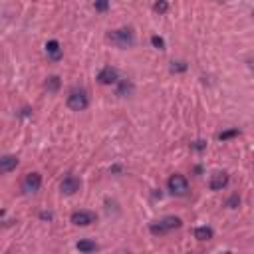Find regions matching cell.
Returning a JSON list of instances; mask_svg holds the SVG:
<instances>
[{
	"label": "cell",
	"mask_w": 254,
	"mask_h": 254,
	"mask_svg": "<svg viewBox=\"0 0 254 254\" xmlns=\"http://www.w3.org/2000/svg\"><path fill=\"white\" fill-rule=\"evenodd\" d=\"M238 202H240V196H238V194H232V196L226 200V206H230V208H236V206H238Z\"/></svg>",
	"instance_id": "d6986e66"
},
{
	"label": "cell",
	"mask_w": 254,
	"mask_h": 254,
	"mask_svg": "<svg viewBox=\"0 0 254 254\" xmlns=\"http://www.w3.org/2000/svg\"><path fill=\"white\" fill-rule=\"evenodd\" d=\"M107 6H109V2H107V0H95V10L103 12V10H107Z\"/></svg>",
	"instance_id": "ffe728a7"
},
{
	"label": "cell",
	"mask_w": 254,
	"mask_h": 254,
	"mask_svg": "<svg viewBox=\"0 0 254 254\" xmlns=\"http://www.w3.org/2000/svg\"><path fill=\"white\" fill-rule=\"evenodd\" d=\"M77 250H81V252H93V250H97V244L91 242V240H79L77 242Z\"/></svg>",
	"instance_id": "5bb4252c"
},
{
	"label": "cell",
	"mask_w": 254,
	"mask_h": 254,
	"mask_svg": "<svg viewBox=\"0 0 254 254\" xmlns=\"http://www.w3.org/2000/svg\"><path fill=\"white\" fill-rule=\"evenodd\" d=\"M16 167H18V157H14V155L0 157V175H6L10 171H14Z\"/></svg>",
	"instance_id": "30bf717a"
},
{
	"label": "cell",
	"mask_w": 254,
	"mask_h": 254,
	"mask_svg": "<svg viewBox=\"0 0 254 254\" xmlns=\"http://www.w3.org/2000/svg\"><path fill=\"white\" fill-rule=\"evenodd\" d=\"M133 91V83L127 81V79H121L119 81V87H117V95H127Z\"/></svg>",
	"instance_id": "4fadbf2b"
},
{
	"label": "cell",
	"mask_w": 254,
	"mask_h": 254,
	"mask_svg": "<svg viewBox=\"0 0 254 254\" xmlns=\"http://www.w3.org/2000/svg\"><path fill=\"white\" fill-rule=\"evenodd\" d=\"M46 87H48V91H58V87H60V77H58V75H52V77L48 79Z\"/></svg>",
	"instance_id": "9a60e30c"
},
{
	"label": "cell",
	"mask_w": 254,
	"mask_h": 254,
	"mask_svg": "<svg viewBox=\"0 0 254 254\" xmlns=\"http://www.w3.org/2000/svg\"><path fill=\"white\" fill-rule=\"evenodd\" d=\"M236 135H240V131H238V129H228V131H222V133L218 135V139H220V141H226V139L236 137Z\"/></svg>",
	"instance_id": "2e32d148"
},
{
	"label": "cell",
	"mask_w": 254,
	"mask_h": 254,
	"mask_svg": "<svg viewBox=\"0 0 254 254\" xmlns=\"http://www.w3.org/2000/svg\"><path fill=\"white\" fill-rule=\"evenodd\" d=\"M167 187H169V190H171L173 194H177V196H185V194L189 192V181H187L183 175H179V173H175V175L169 177Z\"/></svg>",
	"instance_id": "277c9868"
},
{
	"label": "cell",
	"mask_w": 254,
	"mask_h": 254,
	"mask_svg": "<svg viewBox=\"0 0 254 254\" xmlns=\"http://www.w3.org/2000/svg\"><path fill=\"white\" fill-rule=\"evenodd\" d=\"M46 54L54 60V62H58L60 58H62V48H60V42L58 40H50L48 44H46Z\"/></svg>",
	"instance_id": "8fae6325"
},
{
	"label": "cell",
	"mask_w": 254,
	"mask_h": 254,
	"mask_svg": "<svg viewBox=\"0 0 254 254\" xmlns=\"http://www.w3.org/2000/svg\"><path fill=\"white\" fill-rule=\"evenodd\" d=\"M210 189L212 190H220V189H224L226 185H228V175L224 173V171H216L212 177H210Z\"/></svg>",
	"instance_id": "9c48e42d"
},
{
	"label": "cell",
	"mask_w": 254,
	"mask_h": 254,
	"mask_svg": "<svg viewBox=\"0 0 254 254\" xmlns=\"http://www.w3.org/2000/svg\"><path fill=\"white\" fill-rule=\"evenodd\" d=\"M194 238L196 240H210L212 238V228H208V226H196L194 228Z\"/></svg>",
	"instance_id": "7c38bea8"
},
{
	"label": "cell",
	"mask_w": 254,
	"mask_h": 254,
	"mask_svg": "<svg viewBox=\"0 0 254 254\" xmlns=\"http://www.w3.org/2000/svg\"><path fill=\"white\" fill-rule=\"evenodd\" d=\"M95 214L93 212H89V210H77V212H73L71 214V222L75 224V226H87V224H91V222H95Z\"/></svg>",
	"instance_id": "52a82bcc"
},
{
	"label": "cell",
	"mask_w": 254,
	"mask_h": 254,
	"mask_svg": "<svg viewBox=\"0 0 254 254\" xmlns=\"http://www.w3.org/2000/svg\"><path fill=\"white\" fill-rule=\"evenodd\" d=\"M40 187H42L40 173H28L22 181V190L24 192H36V190H40Z\"/></svg>",
	"instance_id": "5b68a950"
},
{
	"label": "cell",
	"mask_w": 254,
	"mask_h": 254,
	"mask_svg": "<svg viewBox=\"0 0 254 254\" xmlns=\"http://www.w3.org/2000/svg\"><path fill=\"white\" fill-rule=\"evenodd\" d=\"M79 187H81V183H79V179L73 177V175L64 177V181L60 183V190H62L64 194H73L75 190H79Z\"/></svg>",
	"instance_id": "8992f818"
},
{
	"label": "cell",
	"mask_w": 254,
	"mask_h": 254,
	"mask_svg": "<svg viewBox=\"0 0 254 254\" xmlns=\"http://www.w3.org/2000/svg\"><path fill=\"white\" fill-rule=\"evenodd\" d=\"M97 81L103 83V85H111V83H117V69L111 67V65H105L99 73H97Z\"/></svg>",
	"instance_id": "ba28073f"
},
{
	"label": "cell",
	"mask_w": 254,
	"mask_h": 254,
	"mask_svg": "<svg viewBox=\"0 0 254 254\" xmlns=\"http://www.w3.org/2000/svg\"><path fill=\"white\" fill-rule=\"evenodd\" d=\"M109 40L119 48H129V46L135 44V36H133V32L129 28H121V30L109 32Z\"/></svg>",
	"instance_id": "3957f363"
},
{
	"label": "cell",
	"mask_w": 254,
	"mask_h": 254,
	"mask_svg": "<svg viewBox=\"0 0 254 254\" xmlns=\"http://www.w3.org/2000/svg\"><path fill=\"white\" fill-rule=\"evenodd\" d=\"M167 10H169V2H167V0H159V2H155V12L165 14Z\"/></svg>",
	"instance_id": "e0dca14e"
},
{
	"label": "cell",
	"mask_w": 254,
	"mask_h": 254,
	"mask_svg": "<svg viewBox=\"0 0 254 254\" xmlns=\"http://www.w3.org/2000/svg\"><path fill=\"white\" fill-rule=\"evenodd\" d=\"M151 44H153L157 50H165V40H163L161 36H153V38H151Z\"/></svg>",
	"instance_id": "ac0fdd59"
},
{
	"label": "cell",
	"mask_w": 254,
	"mask_h": 254,
	"mask_svg": "<svg viewBox=\"0 0 254 254\" xmlns=\"http://www.w3.org/2000/svg\"><path fill=\"white\" fill-rule=\"evenodd\" d=\"M89 105V97L85 89H71L67 95V107L71 111H83Z\"/></svg>",
	"instance_id": "7a4b0ae2"
},
{
	"label": "cell",
	"mask_w": 254,
	"mask_h": 254,
	"mask_svg": "<svg viewBox=\"0 0 254 254\" xmlns=\"http://www.w3.org/2000/svg\"><path fill=\"white\" fill-rule=\"evenodd\" d=\"M171 69H173V71H185V69H187V64H183V62H177V64H175V62H173Z\"/></svg>",
	"instance_id": "44dd1931"
},
{
	"label": "cell",
	"mask_w": 254,
	"mask_h": 254,
	"mask_svg": "<svg viewBox=\"0 0 254 254\" xmlns=\"http://www.w3.org/2000/svg\"><path fill=\"white\" fill-rule=\"evenodd\" d=\"M202 147H204V141H196L194 143V149H202Z\"/></svg>",
	"instance_id": "7402d4cb"
},
{
	"label": "cell",
	"mask_w": 254,
	"mask_h": 254,
	"mask_svg": "<svg viewBox=\"0 0 254 254\" xmlns=\"http://www.w3.org/2000/svg\"><path fill=\"white\" fill-rule=\"evenodd\" d=\"M181 224H183V222H181V218H179V216H165V218H161V220L153 222V224L149 226V230H151L153 234H167V232H171V230L179 228Z\"/></svg>",
	"instance_id": "6da1fadb"
}]
</instances>
